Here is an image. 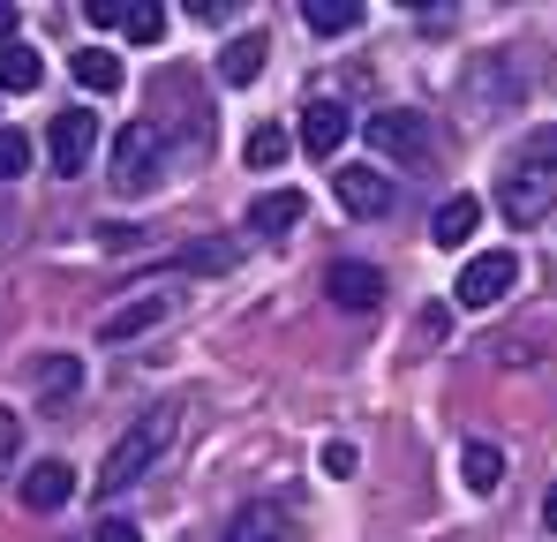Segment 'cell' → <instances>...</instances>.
<instances>
[{
	"instance_id": "cell-1",
	"label": "cell",
	"mask_w": 557,
	"mask_h": 542,
	"mask_svg": "<svg viewBox=\"0 0 557 542\" xmlns=\"http://www.w3.org/2000/svg\"><path fill=\"white\" fill-rule=\"evenodd\" d=\"M174 430H182V422H174V407H151V415H144V422H136L121 445L106 452V467L91 475V490H98V497H121L128 482H144V475H151V467L174 452Z\"/></svg>"
},
{
	"instance_id": "cell-2",
	"label": "cell",
	"mask_w": 557,
	"mask_h": 542,
	"mask_svg": "<svg viewBox=\"0 0 557 542\" xmlns=\"http://www.w3.org/2000/svg\"><path fill=\"white\" fill-rule=\"evenodd\" d=\"M166 167V144H159V128L151 121H136V128H121V144H113V188L121 196H144L151 181Z\"/></svg>"
},
{
	"instance_id": "cell-3",
	"label": "cell",
	"mask_w": 557,
	"mask_h": 542,
	"mask_svg": "<svg viewBox=\"0 0 557 542\" xmlns=\"http://www.w3.org/2000/svg\"><path fill=\"white\" fill-rule=\"evenodd\" d=\"M362 136H370L384 159H399V167H422V159H430V144H437V136H430V121H422V113H407V106L370 113V128H362Z\"/></svg>"
},
{
	"instance_id": "cell-4",
	"label": "cell",
	"mask_w": 557,
	"mask_h": 542,
	"mask_svg": "<svg viewBox=\"0 0 557 542\" xmlns=\"http://www.w3.org/2000/svg\"><path fill=\"white\" fill-rule=\"evenodd\" d=\"M512 286H520V257H512V249H482V257H467L453 294H460L467 309H497Z\"/></svg>"
},
{
	"instance_id": "cell-5",
	"label": "cell",
	"mask_w": 557,
	"mask_h": 542,
	"mask_svg": "<svg viewBox=\"0 0 557 542\" xmlns=\"http://www.w3.org/2000/svg\"><path fill=\"white\" fill-rule=\"evenodd\" d=\"M91 151H98V113H53V128H46L53 174H91Z\"/></svg>"
},
{
	"instance_id": "cell-6",
	"label": "cell",
	"mask_w": 557,
	"mask_h": 542,
	"mask_svg": "<svg viewBox=\"0 0 557 542\" xmlns=\"http://www.w3.org/2000/svg\"><path fill=\"white\" fill-rule=\"evenodd\" d=\"M497 211H505L512 226H535V219L550 211V174H535V167H505V181H497Z\"/></svg>"
},
{
	"instance_id": "cell-7",
	"label": "cell",
	"mask_w": 557,
	"mask_h": 542,
	"mask_svg": "<svg viewBox=\"0 0 557 542\" xmlns=\"http://www.w3.org/2000/svg\"><path fill=\"white\" fill-rule=\"evenodd\" d=\"M166 309H174V294H166V286H136V301H121V309H106V317H98V340H136V332H151Z\"/></svg>"
},
{
	"instance_id": "cell-8",
	"label": "cell",
	"mask_w": 557,
	"mask_h": 542,
	"mask_svg": "<svg viewBox=\"0 0 557 542\" xmlns=\"http://www.w3.org/2000/svg\"><path fill=\"white\" fill-rule=\"evenodd\" d=\"M332 196L355 219H376V211H392V174H376V167H332Z\"/></svg>"
},
{
	"instance_id": "cell-9",
	"label": "cell",
	"mask_w": 557,
	"mask_h": 542,
	"mask_svg": "<svg viewBox=\"0 0 557 542\" xmlns=\"http://www.w3.org/2000/svg\"><path fill=\"white\" fill-rule=\"evenodd\" d=\"M347 136H355V113H347V106L317 98V106L301 113V151H309V159H332V151H339Z\"/></svg>"
},
{
	"instance_id": "cell-10",
	"label": "cell",
	"mask_w": 557,
	"mask_h": 542,
	"mask_svg": "<svg viewBox=\"0 0 557 542\" xmlns=\"http://www.w3.org/2000/svg\"><path fill=\"white\" fill-rule=\"evenodd\" d=\"M69 497H76V467L69 459H38L23 475V513H61Z\"/></svg>"
},
{
	"instance_id": "cell-11",
	"label": "cell",
	"mask_w": 557,
	"mask_h": 542,
	"mask_svg": "<svg viewBox=\"0 0 557 542\" xmlns=\"http://www.w3.org/2000/svg\"><path fill=\"white\" fill-rule=\"evenodd\" d=\"M324 294H332L339 309H376V301H384V271L376 264H332L324 271Z\"/></svg>"
},
{
	"instance_id": "cell-12",
	"label": "cell",
	"mask_w": 557,
	"mask_h": 542,
	"mask_svg": "<svg viewBox=\"0 0 557 542\" xmlns=\"http://www.w3.org/2000/svg\"><path fill=\"white\" fill-rule=\"evenodd\" d=\"M474 226H482V204H474V196H453V204H437L430 242H437V249H467V242H474Z\"/></svg>"
},
{
	"instance_id": "cell-13",
	"label": "cell",
	"mask_w": 557,
	"mask_h": 542,
	"mask_svg": "<svg viewBox=\"0 0 557 542\" xmlns=\"http://www.w3.org/2000/svg\"><path fill=\"white\" fill-rule=\"evenodd\" d=\"M286 528H294L286 505H249V513L226 520V535H219V542H286Z\"/></svg>"
},
{
	"instance_id": "cell-14",
	"label": "cell",
	"mask_w": 557,
	"mask_h": 542,
	"mask_svg": "<svg viewBox=\"0 0 557 542\" xmlns=\"http://www.w3.org/2000/svg\"><path fill=\"white\" fill-rule=\"evenodd\" d=\"M286 226H301V196L294 188H264L249 204V234H286Z\"/></svg>"
},
{
	"instance_id": "cell-15",
	"label": "cell",
	"mask_w": 557,
	"mask_h": 542,
	"mask_svg": "<svg viewBox=\"0 0 557 542\" xmlns=\"http://www.w3.org/2000/svg\"><path fill=\"white\" fill-rule=\"evenodd\" d=\"M69 69H76V84L91 90V98H106V90H121V61H113L106 46H84V53H76Z\"/></svg>"
},
{
	"instance_id": "cell-16",
	"label": "cell",
	"mask_w": 557,
	"mask_h": 542,
	"mask_svg": "<svg viewBox=\"0 0 557 542\" xmlns=\"http://www.w3.org/2000/svg\"><path fill=\"white\" fill-rule=\"evenodd\" d=\"M301 23H309L317 38H347V30L362 23V8H355V0H309V8H301Z\"/></svg>"
},
{
	"instance_id": "cell-17",
	"label": "cell",
	"mask_w": 557,
	"mask_h": 542,
	"mask_svg": "<svg viewBox=\"0 0 557 542\" xmlns=\"http://www.w3.org/2000/svg\"><path fill=\"white\" fill-rule=\"evenodd\" d=\"M264 53H272L264 38H234V46L219 53V76H226V84H257V76H264Z\"/></svg>"
},
{
	"instance_id": "cell-18",
	"label": "cell",
	"mask_w": 557,
	"mask_h": 542,
	"mask_svg": "<svg viewBox=\"0 0 557 542\" xmlns=\"http://www.w3.org/2000/svg\"><path fill=\"white\" fill-rule=\"evenodd\" d=\"M460 475H467V490H474V497H490V490L505 482V452H497V445H467Z\"/></svg>"
},
{
	"instance_id": "cell-19",
	"label": "cell",
	"mask_w": 557,
	"mask_h": 542,
	"mask_svg": "<svg viewBox=\"0 0 557 542\" xmlns=\"http://www.w3.org/2000/svg\"><path fill=\"white\" fill-rule=\"evenodd\" d=\"M38 76H46V61L30 46H0V90H38Z\"/></svg>"
},
{
	"instance_id": "cell-20",
	"label": "cell",
	"mask_w": 557,
	"mask_h": 542,
	"mask_svg": "<svg viewBox=\"0 0 557 542\" xmlns=\"http://www.w3.org/2000/svg\"><path fill=\"white\" fill-rule=\"evenodd\" d=\"M278 159H286V128H272V121L249 128V167H257V174H278Z\"/></svg>"
},
{
	"instance_id": "cell-21",
	"label": "cell",
	"mask_w": 557,
	"mask_h": 542,
	"mask_svg": "<svg viewBox=\"0 0 557 542\" xmlns=\"http://www.w3.org/2000/svg\"><path fill=\"white\" fill-rule=\"evenodd\" d=\"M76 377H84V369H76V355H53V361H38V392H46V399L76 392Z\"/></svg>"
},
{
	"instance_id": "cell-22",
	"label": "cell",
	"mask_w": 557,
	"mask_h": 542,
	"mask_svg": "<svg viewBox=\"0 0 557 542\" xmlns=\"http://www.w3.org/2000/svg\"><path fill=\"white\" fill-rule=\"evenodd\" d=\"M121 30H128L136 46H159V38H166V8H128V15H121Z\"/></svg>"
},
{
	"instance_id": "cell-23",
	"label": "cell",
	"mask_w": 557,
	"mask_h": 542,
	"mask_svg": "<svg viewBox=\"0 0 557 542\" xmlns=\"http://www.w3.org/2000/svg\"><path fill=\"white\" fill-rule=\"evenodd\" d=\"M512 167H535V174H550V167H557V128H535V136L520 144V159H512Z\"/></svg>"
},
{
	"instance_id": "cell-24",
	"label": "cell",
	"mask_w": 557,
	"mask_h": 542,
	"mask_svg": "<svg viewBox=\"0 0 557 542\" xmlns=\"http://www.w3.org/2000/svg\"><path fill=\"white\" fill-rule=\"evenodd\" d=\"M30 174V136H15V128H0V181Z\"/></svg>"
},
{
	"instance_id": "cell-25",
	"label": "cell",
	"mask_w": 557,
	"mask_h": 542,
	"mask_svg": "<svg viewBox=\"0 0 557 542\" xmlns=\"http://www.w3.org/2000/svg\"><path fill=\"white\" fill-rule=\"evenodd\" d=\"M317 467H324V475L339 482V475H355V467H362V452H355L347 438H339V445H324V452H317Z\"/></svg>"
},
{
	"instance_id": "cell-26",
	"label": "cell",
	"mask_w": 557,
	"mask_h": 542,
	"mask_svg": "<svg viewBox=\"0 0 557 542\" xmlns=\"http://www.w3.org/2000/svg\"><path fill=\"white\" fill-rule=\"evenodd\" d=\"M182 264H188V271H226V264H234V249H226V242H196Z\"/></svg>"
},
{
	"instance_id": "cell-27",
	"label": "cell",
	"mask_w": 557,
	"mask_h": 542,
	"mask_svg": "<svg viewBox=\"0 0 557 542\" xmlns=\"http://www.w3.org/2000/svg\"><path fill=\"white\" fill-rule=\"evenodd\" d=\"M91 542H144V528H136V520H98Z\"/></svg>"
},
{
	"instance_id": "cell-28",
	"label": "cell",
	"mask_w": 557,
	"mask_h": 542,
	"mask_svg": "<svg viewBox=\"0 0 557 542\" xmlns=\"http://www.w3.org/2000/svg\"><path fill=\"white\" fill-rule=\"evenodd\" d=\"M15 445H23V422H15V407H0V467L15 459Z\"/></svg>"
},
{
	"instance_id": "cell-29",
	"label": "cell",
	"mask_w": 557,
	"mask_h": 542,
	"mask_svg": "<svg viewBox=\"0 0 557 542\" xmlns=\"http://www.w3.org/2000/svg\"><path fill=\"white\" fill-rule=\"evenodd\" d=\"M121 15H128V0H91V30H121Z\"/></svg>"
},
{
	"instance_id": "cell-30",
	"label": "cell",
	"mask_w": 557,
	"mask_h": 542,
	"mask_svg": "<svg viewBox=\"0 0 557 542\" xmlns=\"http://www.w3.org/2000/svg\"><path fill=\"white\" fill-rule=\"evenodd\" d=\"M0 46H15V8L0 0Z\"/></svg>"
},
{
	"instance_id": "cell-31",
	"label": "cell",
	"mask_w": 557,
	"mask_h": 542,
	"mask_svg": "<svg viewBox=\"0 0 557 542\" xmlns=\"http://www.w3.org/2000/svg\"><path fill=\"white\" fill-rule=\"evenodd\" d=\"M543 528L557 535V482H550V497H543Z\"/></svg>"
}]
</instances>
